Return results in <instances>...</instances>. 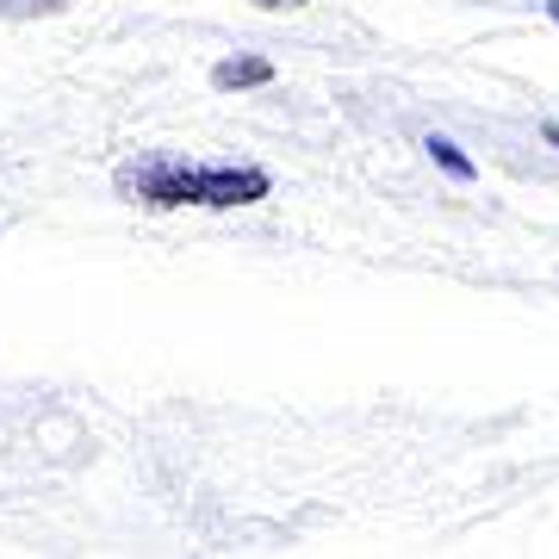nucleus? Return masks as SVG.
Instances as JSON below:
<instances>
[{"label":"nucleus","instance_id":"5","mask_svg":"<svg viewBox=\"0 0 559 559\" xmlns=\"http://www.w3.org/2000/svg\"><path fill=\"white\" fill-rule=\"evenodd\" d=\"M255 7H305V0H255Z\"/></svg>","mask_w":559,"mask_h":559},{"label":"nucleus","instance_id":"1","mask_svg":"<svg viewBox=\"0 0 559 559\" xmlns=\"http://www.w3.org/2000/svg\"><path fill=\"white\" fill-rule=\"evenodd\" d=\"M119 193L143 205H255L274 193V175L267 168H249V162H187V156H138L119 168Z\"/></svg>","mask_w":559,"mask_h":559},{"label":"nucleus","instance_id":"3","mask_svg":"<svg viewBox=\"0 0 559 559\" xmlns=\"http://www.w3.org/2000/svg\"><path fill=\"white\" fill-rule=\"evenodd\" d=\"M429 156H436V162H441V168H448L454 180H473V162L460 156V143H448V138H429Z\"/></svg>","mask_w":559,"mask_h":559},{"label":"nucleus","instance_id":"6","mask_svg":"<svg viewBox=\"0 0 559 559\" xmlns=\"http://www.w3.org/2000/svg\"><path fill=\"white\" fill-rule=\"evenodd\" d=\"M540 138H547V143H554V150H559V124H547V131H540Z\"/></svg>","mask_w":559,"mask_h":559},{"label":"nucleus","instance_id":"4","mask_svg":"<svg viewBox=\"0 0 559 559\" xmlns=\"http://www.w3.org/2000/svg\"><path fill=\"white\" fill-rule=\"evenodd\" d=\"M7 13H20V7H57V0H0Z\"/></svg>","mask_w":559,"mask_h":559},{"label":"nucleus","instance_id":"2","mask_svg":"<svg viewBox=\"0 0 559 559\" xmlns=\"http://www.w3.org/2000/svg\"><path fill=\"white\" fill-rule=\"evenodd\" d=\"M274 81V62L267 57H224L218 69H212V87H224V94H237V87H267Z\"/></svg>","mask_w":559,"mask_h":559},{"label":"nucleus","instance_id":"7","mask_svg":"<svg viewBox=\"0 0 559 559\" xmlns=\"http://www.w3.org/2000/svg\"><path fill=\"white\" fill-rule=\"evenodd\" d=\"M547 13H554V25H559V0H547Z\"/></svg>","mask_w":559,"mask_h":559}]
</instances>
